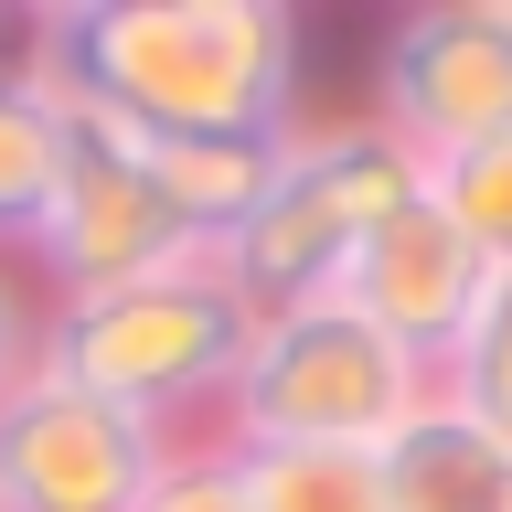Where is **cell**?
<instances>
[{
    "label": "cell",
    "mask_w": 512,
    "mask_h": 512,
    "mask_svg": "<svg viewBox=\"0 0 512 512\" xmlns=\"http://www.w3.org/2000/svg\"><path fill=\"white\" fill-rule=\"evenodd\" d=\"M22 43L75 96L160 139H278L299 96L288 0H54Z\"/></svg>",
    "instance_id": "cell-1"
},
{
    "label": "cell",
    "mask_w": 512,
    "mask_h": 512,
    "mask_svg": "<svg viewBox=\"0 0 512 512\" xmlns=\"http://www.w3.org/2000/svg\"><path fill=\"white\" fill-rule=\"evenodd\" d=\"M246 331H256V310H246V288L224 278V256L182 246L171 267H150V278H128V288L54 299L43 331H32V374L171 427L182 406H214L224 395Z\"/></svg>",
    "instance_id": "cell-2"
},
{
    "label": "cell",
    "mask_w": 512,
    "mask_h": 512,
    "mask_svg": "<svg viewBox=\"0 0 512 512\" xmlns=\"http://www.w3.org/2000/svg\"><path fill=\"white\" fill-rule=\"evenodd\" d=\"M427 363L395 352L352 299H288L256 310L235 374H224V448H384L427 406Z\"/></svg>",
    "instance_id": "cell-3"
},
{
    "label": "cell",
    "mask_w": 512,
    "mask_h": 512,
    "mask_svg": "<svg viewBox=\"0 0 512 512\" xmlns=\"http://www.w3.org/2000/svg\"><path fill=\"white\" fill-rule=\"evenodd\" d=\"M416 182H427V160H416L384 118H320V128L288 118L278 171H267V192H256V214L235 224L214 256H224V278L246 288V310L331 299L342 267L363 256V235L416 203Z\"/></svg>",
    "instance_id": "cell-4"
},
{
    "label": "cell",
    "mask_w": 512,
    "mask_h": 512,
    "mask_svg": "<svg viewBox=\"0 0 512 512\" xmlns=\"http://www.w3.org/2000/svg\"><path fill=\"white\" fill-rule=\"evenodd\" d=\"M192 235L160 214V192L139 182V160H128V128L96 107V96L64 86V171L43 192V214L22 224V267L54 299H96V288H128L171 267Z\"/></svg>",
    "instance_id": "cell-5"
},
{
    "label": "cell",
    "mask_w": 512,
    "mask_h": 512,
    "mask_svg": "<svg viewBox=\"0 0 512 512\" xmlns=\"http://www.w3.org/2000/svg\"><path fill=\"white\" fill-rule=\"evenodd\" d=\"M374 118L416 160L480 150L512 128V0H416L384 22Z\"/></svg>",
    "instance_id": "cell-6"
},
{
    "label": "cell",
    "mask_w": 512,
    "mask_h": 512,
    "mask_svg": "<svg viewBox=\"0 0 512 512\" xmlns=\"http://www.w3.org/2000/svg\"><path fill=\"white\" fill-rule=\"evenodd\" d=\"M171 427L75 395L54 374H22L0 395V512H139L160 470H171Z\"/></svg>",
    "instance_id": "cell-7"
},
{
    "label": "cell",
    "mask_w": 512,
    "mask_h": 512,
    "mask_svg": "<svg viewBox=\"0 0 512 512\" xmlns=\"http://www.w3.org/2000/svg\"><path fill=\"white\" fill-rule=\"evenodd\" d=\"M480 278H491V267L470 256V235L427 203V182H416V203H406V214H384L374 235H363V256L342 267V288H331V299H352V310L374 320L395 352H416V363L438 374V352L459 342V320H470Z\"/></svg>",
    "instance_id": "cell-8"
},
{
    "label": "cell",
    "mask_w": 512,
    "mask_h": 512,
    "mask_svg": "<svg viewBox=\"0 0 512 512\" xmlns=\"http://www.w3.org/2000/svg\"><path fill=\"white\" fill-rule=\"evenodd\" d=\"M374 480H384V512H512V448L491 427H470L438 384L374 448Z\"/></svg>",
    "instance_id": "cell-9"
},
{
    "label": "cell",
    "mask_w": 512,
    "mask_h": 512,
    "mask_svg": "<svg viewBox=\"0 0 512 512\" xmlns=\"http://www.w3.org/2000/svg\"><path fill=\"white\" fill-rule=\"evenodd\" d=\"M278 139H160V128H128V160H139V182L160 192V214L182 224L192 246H224V235L256 214L267 171H278Z\"/></svg>",
    "instance_id": "cell-10"
},
{
    "label": "cell",
    "mask_w": 512,
    "mask_h": 512,
    "mask_svg": "<svg viewBox=\"0 0 512 512\" xmlns=\"http://www.w3.org/2000/svg\"><path fill=\"white\" fill-rule=\"evenodd\" d=\"M54 171H64V75L22 43L0 64V256L22 246V224L43 214Z\"/></svg>",
    "instance_id": "cell-11"
},
{
    "label": "cell",
    "mask_w": 512,
    "mask_h": 512,
    "mask_svg": "<svg viewBox=\"0 0 512 512\" xmlns=\"http://www.w3.org/2000/svg\"><path fill=\"white\" fill-rule=\"evenodd\" d=\"M246 512H384L374 448H224Z\"/></svg>",
    "instance_id": "cell-12"
},
{
    "label": "cell",
    "mask_w": 512,
    "mask_h": 512,
    "mask_svg": "<svg viewBox=\"0 0 512 512\" xmlns=\"http://www.w3.org/2000/svg\"><path fill=\"white\" fill-rule=\"evenodd\" d=\"M438 395L470 427H491V438L512 448V267H491L470 299V320H459V342L438 352Z\"/></svg>",
    "instance_id": "cell-13"
},
{
    "label": "cell",
    "mask_w": 512,
    "mask_h": 512,
    "mask_svg": "<svg viewBox=\"0 0 512 512\" xmlns=\"http://www.w3.org/2000/svg\"><path fill=\"white\" fill-rule=\"evenodd\" d=\"M427 203L470 235L480 267H512V128H502V139H480V150L427 160Z\"/></svg>",
    "instance_id": "cell-14"
},
{
    "label": "cell",
    "mask_w": 512,
    "mask_h": 512,
    "mask_svg": "<svg viewBox=\"0 0 512 512\" xmlns=\"http://www.w3.org/2000/svg\"><path fill=\"white\" fill-rule=\"evenodd\" d=\"M139 512H246V491H235V459H224V438L203 448H171V470L139 491Z\"/></svg>",
    "instance_id": "cell-15"
},
{
    "label": "cell",
    "mask_w": 512,
    "mask_h": 512,
    "mask_svg": "<svg viewBox=\"0 0 512 512\" xmlns=\"http://www.w3.org/2000/svg\"><path fill=\"white\" fill-rule=\"evenodd\" d=\"M32 331H43V310L22 299V267L0 256V395H11V384L32 374Z\"/></svg>",
    "instance_id": "cell-16"
},
{
    "label": "cell",
    "mask_w": 512,
    "mask_h": 512,
    "mask_svg": "<svg viewBox=\"0 0 512 512\" xmlns=\"http://www.w3.org/2000/svg\"><path fill=\"white\" fill-rule=\"evenodd\" d=\"M0 64H11V11H0Z\"/></svg>",
    "instance_id": "cell-17"
}]
</instances>
